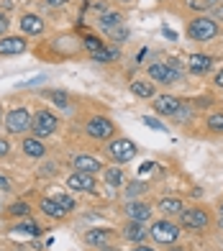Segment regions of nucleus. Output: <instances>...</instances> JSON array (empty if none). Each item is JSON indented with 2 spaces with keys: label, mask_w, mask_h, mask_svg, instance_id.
I'll list each match as a JSON object with an SVG mask.
<instances>
[{
  "label": "nucleus",
  "mask_w": 223,
  "mask_h": 251,
  "mask_svg": "<svg viewBox=\"0 0 223 251\" xmlns=\"http://www.w3.org/2000/svg\"><path fill=\"white\" fill-rule=\"evenodd\" d=\"M18 231H24V233H28V236H39L41 228H39L36 223H31V221H24V223H18Z\"/></svg>",
  "instance_id": "28"
},
{
  "label": "nucleus",
  "mask_w": 223,
  "mask_h": 251,
  "mask_svg": "<svg viewBox=\"0 0 223 251\" xmlns=\"http://www.w3.org/2000/svg\"><path fill=\"white\" fill-rule=\"evenodd\" d=\"M57 126H59V121H57V116H54V113L39 110L36 116H33L31 131H33V136H36V139H47V136H51L54 131H57Z\"/></svg>",
  "instance_id": "2"
},
{
  "label": "nucleus",
  "mask_w": 223,
  "mask_h": 251,
  "mask_svg": "<svg viewBox=\"0 0 223 251\" xmlns=\"http://www.w3.org/2000/svg\"><path fill=\"white\" fill-rule=\"evenodd\" d=\"M174 251H182V249H174Z\"/></svg>",
  "instance_id": "45"
},
{
  "label": "nucleus",
  "mask_w": 223,
  "mask_h": 251,
  "mask_svg": "<svg viewBox=\"0 0 223 251\" xmlns=\"http://www.w3.org/2000/svg\"><path fill=\"white\" fill-rule=\"evenodd\" d=\"M187 64H190V72H195V75H205V72H210V67H213V59H210L208 54H193Z\"/></svg>",
  "instance_id": "15"
},
{
  "label": "nucleus",
  "mask_w": 223,
  "mask_h": 251,
  "mask_svg": "<svg viewBox=\"0 0 223 251\" xmlns=\"http://www.w3.org/2000/svg\"><path fill=\"white\" fill-rule=\"evenodd\" d=\"M108 238H110L108 228H90V231L85 233V241L90 244V246H98V249H103L108 244Z\"/></svg>",
  "instance_id": "17"
},
{
  "label": "nucleus",
  "mask_w": 223,
  "mask_h": 251,
  "mask_svg": "<svg viewBox=\"0 0 223 251\" xmlns=\"http://www.w3.org/2000/svg\"><path fill=\"white\" fill-rule=\"evenodd\" d=\"M131 93L136 98H154V85L149 79H133L131 82Z\"/></svg>",
  "instance_id": "20"
},
{
  "label": "nucleus",
  "mask_w": 223,
  "mask_h": 251,
  "mask_svg": "<svg viewBox=\"0 0 223 251\" xmlns=\"http://www.w3.org/2000/svg\"><path fill=\"white\" fill-rule=\"evenodd\" d=\"M149 233L157 244H174L177 236H180V228H177L172 221H157L149 228Z\"/></svg>",
  "instance_id": "5"
},
{
  "label": "nucleus",
  "mask_w": 223,
  "mask_h": 251,
  "mask_svg": "<svg viewBox=\"0 0 223 251\" xmlns=\"http://www.w3.org/2000/svg\"><path fill=\"white\" fill-rule=\"evenodd\" d=\"M21 31L31 33V36H39V33L44 31V21L39 16H33V13H26L24 18H21Z\"/></svg>",
  "instance_id": "14"
},
{
  "label": "nucleus",
  "mask_w": 223,
  "mask_h": 251,
  "mask_svg": "<svg viewBox=\"0 0 223 251\" xmlns=\"http://www.w3.org/2000/svg\"><path fill=\"white\" fill-rule=\"evenodd\" d=\"M54 200H57L62 208H64V213H72V210H74V200H72L70 195H57Z\"/></svg>",
  "instance_id": "31"
},
{
  "label": "nucleus",
  "mask_w": 223,
  "mask_h": 251,
  "mask_svg": "<svg viewBox=\"0 0 223 251\" xmlns=\"http://www.w3.org/2000/svg\"><path fill=\"white\" fill-rule=\"evenodd\" d=\"M8 26H10V24H8V18H5L3 13H0V36H3V33L8 31Z\"/></svg>",
  "instance_id": "37"
},
{
  "label": "nucleus",
  "mask_w": 223,
  "mask_h": 251,
  "mask_svg": "<svg viewBox=\"0 0 223 251\" xmlns=\"http://www.w3.org/2000/svg\"><path fill=\"white\" fill-rule=\"evenodd\" d=\"M124 236L128 238V241H136V244H144V238L149 236V231L144 228V223L139 221H131L126 228H124Z\"/></svg>",
  "instance_id": "16"
},
{
  "label": "nucleus",
  "mask_w": 223,
  "mask_h": 251,
  "mask_svg": "<svg viewBox=\"0 0 223 251\" xmlns=\"http://www.w3.org/2000/svg\"><path fill=\"white\" fill-rule=\"evenodd\" d=\"M49 98L57 102V105H62V108H70V98H67L64 93H49Z\"/></svg>",
  "instance_id": "32"
},
{
  "label": "nucleus",
  "mask_w": 223,
  "mask_h": 251,
  "mask_svg": "<svg viewBox=\"0 0 223 251\" xmlns=\"http://www.w3.org/2000/svg\"><path fill=\"white\" fill-rule=\"evenodd\" d=\"M10 190V179L5 175H0V192H8Z\"/></svg>",
  "instance_id": "35"
},
{
  "label": "nucleus",
  "mask_w": 223,
  "mask_h": 251,
  "mask_svg": "<svg viewBox=\"0 0 223 251\" xmlns=\"http://www.w3.org/2000/svg\"><path fill=\"white\" fill-rule=\"evenodd\" d=\"M218 226H221V228H223V215H221V221H218Z\"/></svg>",
  "instance_id": "42"
},
{
  "label": "nucleus",
  "mask_w": 223,
  "mask_h": 251,
  "mask_svg": "<svg viewBox=\"0 0 223 251\" xmlns=\"http://www.w3.org/2000/svg\"><path fill=\"white\" fill-rule=\"evenodd\" d=\"M24 51H26V39H18V36L0 39V56H16Z\"/></svg>",
  "instance_id": "11"
},
{
  "label": "nucleus",
  "mask_w": 223,
  "mask_h": 251,
  "mask_svg": "<svg viewBox=\"0 0 223 251\" xmlns=\"http://www.w3.org/2000/svg\"><path fill=\"white\" fill-rule=\"evenodd\" d=\"M133 251H157V249H151V246H144V244H139V246L133 249Z\"/></svg>",
  "instance_id": "40"
},
{
  "label": "nucleus",
  "mask_w": 223,
  "mask_h": 251,
  "mask_svg": "<svg viewBox=\"0 0 223 251\" xmlns=\"http://www.w3.org/2000/svg\"><path fill=\"white\" fill-rule=\"evenodd\" d=\"M210 10H213V13H216V18H223V5H213Z\"/></svg>",
  "instance_id": "39"
},
{
  "label": "nucleus",
  "mask_w": 223,
  "mask_h": 251,
  "mask_svg": "<svg viewBox=\"0 0 223 251\" xmlns=\"http://www.w3.org/2000/svg\"><path fill=\"white\" fill-rule=\"evenodd\" d=\"M213 5H216V0H187V8L200 10V13H203V10H210Z\"/></svg>",
  "instance_id": "25"
},
{
  "label": "nucleus",
  "mask_w": 223,
  "mask_h": 251,
  "mask_svg": "<svg viewBox=\"0 0 223 251\" xmlns=\"http://www.w3.org/2000/svg\"><path fill=\"white\" fill-rule=\"evenodd\" d=\"M8 151H10V144L5 139H0V156H8Z\"/></svg>",
  "instance_id": "36"
},
{
  "label": "nucleus",
  "mask_w": 223,
  "mask_h": 251,
  "mask_svg": "<svg viewBox=\"0 0 223 251\" xmlns=\"http://www.w3.org/2000/svg\"><path fill=\"white\" fill-rule=\"evenodd\" d=\"M85 131H87V136H90V139L105 141V139H110V136L116 133V126H113V121H110V118L95 116V118H90V121H87Z\"/></svg>",
  "instance_id": "3"
},
{
  "label": "nucleus",
  "mask_w": 223,
  "mask_h": 251,
  "mask_svg": "<svg viewBox=\"0 0 223 251\" xmlns=\"http://www.w3.org/2000/svg\"><path fill=\"white\" fill-rule=\"evenodd\" d=\"M85 49L90 51V54H95V51H100V49H105V44L100 41L98 36H85Z\"/></svg>",
  "instance_id": "26"
},
{
  "label": "nucleus",
  "mask_w": 223,
  "mask_h": 251,
  "mask_svg": "<svg viewBox=\"0 0 223 251\" xmlns=\"http://www.w3.org/2000/svg\"><path fill=\"white\" fill-rule=\"evenodd\" d=\"M118 49H100V51H95V54H90L95 62H100V64H105V62H116L118 59Z\"/></svg>",
  "instance_id": "24"
},
{
  "label": "nucleus",
  "mask_w": 223,
  "mask_h": 251,
  "mask_svg": "<svg viewBox=\"0 0 223 251\" xmlns=\"http://www.w3.org/2000/svg\"><path fill=\"white\" fill-rule=\"evenodd\" d=\"M72 167L77 169V172H87V175H95V172H100V164L95 156H87V154H80V156H74V162H72Z\"/></svg>",
  "instance_id": "13"
},
{
  "label": "nucleus",
  "mask_w": 223,
  "mask_h": 251,
  "mask_svg": "<svg viewBox=\"0 0 223 251\" xmlns=\"http://www.w3.org/2000/svg\"><path fill=\"white\" fill-rule=\"evenodd\" d=\"M0 118H3V110H0Z\"/></svg>",
  "instance_id": "44"
},
{
  "label": "nucleus",
  "mask_w": 223,
  "mask_h": 251,
  "mask_svg": "<svg viewBox=\"0 0 223 251\" xmlns=\"http://www.w3.org/2000/svg\"><path fill=\"white\" fill-rule=\"evenodd\" d=\"M180 223L185 228H190V231H203V228H208L210 218H208V213L200 210V208H185L180 213Z\"/></svg>",
  "instance_id": "8"
},
{
  "label": "nucleus",
  "mask_w": 223,
  "mask_h": 251,
  "mask_svg": "<svg viewBox=\"0 0 223 251\" xmlns=\"http://www.w3.org/2000/svg\"><path fill=\"white\" fill-rule=\"evenodd\" d=\"M67 3V0H47V5H51V8H62Z\"/></svg>",
  "instance_id": "38"
},
{
  "label": "nucleus",
  "mask_w": 223,
  "mask_h": 251,
  "mask_svg": "<svg viewBox=\"0 0 223 251\" xmlns=\"http://www.w3.org/2000/svg\"><path fill=\"white\" fill-rule=\"evenodd\" d=\"M105 182L110 187H121L124 185V169L121 167H108L105 169Z\"/></svg>",
  "instance_id": "23"
},
{
  "label": "nucleus",
  "mask_w": 223,
  "mask_h": 251,
  "mask_svg": "<svg viewBox=\"0 0 223 251\" xmlns=\"http://www.w3.org/2000/svg\"><path fill=\"white\" fill-rule=\"evenodd\" d=\"M10 215H18V218H26V215L31 213V208H28V202H13L10 205Z\"/></svg>",
  "instance_id": "27"
},
{
  "label": "nucleus",
  "mask_w": 223,
  "mask_h": 251,
  "mask_svg": "<svg viewBox=\"0 0 223 251\" xmlns=\"http://www.w3.org/2000/svg\"><path fill=\"white\" fill-rule=\"evenodd\" d=\"M67 187L74 190V192H93L98 185H95V177L87 175V172H72L67 177Z\"/></svg>",
  "instance_id": "9"
},
{
  "label": "nucleus",
  "mask_w": 223,
  "mask_h": 251,
  "mask_svg": "<svg viewBox=\"0 0 223 251\" xmlns=\"http://www.w3.org/2000/svg\"><path fill=\"white\" fill-rule=\"evenodd\" d=\"M126 215H128L131 221L147 223V221H149V215H151V208H149L147 202H136V200H133V202L126 205Z\"/></svg>",
  "instance_id": "12"
},
{
  "label": "nucleus",
  "mask_w": 223,
  "mask_h": 251,
  "mask_svg": "<svg viewBox=\"0 0 223 251\" xmlns=\"http://www.w3.org/2000/svg\"><path fill=\"white\" fill-rule=\"evenodd\" d=\"M208 128L210 131H223V113H216V116L208 118Z\"/></svg>",
  "instance_id": "29"
},
{
  "label": "nucleus",
  "mask_w": 223,
  "mask_h": 251,
  "mask_svg": "<svg viewBox=\"0 0 223 251\" xmlns=\"http://www.w3.org/2000/svg\"><path fill=\"white\" fill-rule=\"evenodd\" d=\"M180 108H182V102L177 100L174 95H159V98H154V110H157L159 116H174Z\"/></svg>",
  "instance_id": "10"
},
{
  "label": "nucleus",
  "mask_w": 223,
  "mask_h": 251,
  "mask_svg": "<svg viewBox=\"0 0 223 251\" xmlns=\"http://www.w3.org/2000/svg\"><path fill=\"white\" fill-rule=\"evenodd\" d=\"M39 208H41L44 215H49V218H64V215H67L64 208H62V205L54 200V198H44V200L39 202Z\"/></svg>",
  "instance_id": "19"
},
{
  "label": "nucleus",
  "mask_w": 223,
  "mask_h": 251,
  "mask_svg": "<svg viewBox=\"0 0 223 251\" xmlns=\"http://www.w3.org/2000/svg\"><path fill=\"white\" fill-rule=\"evenodd\" d=\"M221 215H223V205H221Z\"/></svg>",
  "instance_id": "43"
},
{
  "label": "nucleus",
  "mask_w": 223,
  "mask_h": 251,
  "mask_svg": "<svg viewBox=\"0 0 223 251\" xmlns=\"http://www.w3.org/2000/svg\"><path fill=\"white\" fill-rule=\"evenodd\" d=\"M108 151H110V156H113L118 164H126V162H131V159L136 156V144H133L131 139H116V141H110Z\"/></svg>",
  "instance_id": "7"
},
{
  "label": "nucleus",
  "mask_w": 223,
  "mask_h": 251,
  "mask_svg": "<svg viewBox=\"0 0 223 251\" xmlns=\"http://www.w3.org/2000/svg\"><path fill=\"white\" fill-rule=\"evenodd\" d=\"M159 208H162V213H167V215H180L182 213V200H177V198H162L159 200Z\"/></svg>",
  "instance_id": "22"
},
{
  "label": "nucleus",
  "mask_w": 223,
  "mask_h": 251,
  "mask_svg": "<svg viewBox=\"0 0 223 251\" xmlns=\"http://www.w3.org/2000/svg\"><path fill=\"white\" fill-rule=\"evenodd\" d=\"M31 123H33V118L26 108H16L5 116V128L10 133H26L31 128Z\"/></svg>",
  "instance_id": "4"
},
{
  "label": "nucleus",
  "mask_w": 223,
  "mask_h": 251,
  "mask_svg": "<svg viewBox=\"0 0 223 251\" xmlns=\"http://www.w3.org/2000/svg\"><path fill=\"white\" fill-rule=\"evenodd\" d=\"M216 85H221V87H223V72H218V75H216Z\"/></svg>",
  "instance_id": "41"
},
{
  "label": "nucleus",
  "mask_w": 223,
  "mask_h": 251,
  "mask_svg": "<svg viewBox=\"0 0 223 251\" xmlns=\"http://www.w3.org/2000/svg\"><path fill=\"white\" fill-rule=\"evenodd\" d=\"M110 36H113L116 41H121V39H126V36H128V31H126L124 26H118V28H113V31H110Z\"/></svg>",
  "instance_id": "33"
},
{
  "label": "nucleus",
  "mask_w": 223,
  "mask_h": 251,
  "mask_svg": "<svg viewBox=\"0 0 223 251\" xmlns=\"http://www.w3.org/2000/svg\"><path fill=\"white\" fill-rule=\"evenodd\" d=\"M187 33H190V39H195V41H210V39L218 36V24L208 16H198L195 21H190Z\"/></svg>",
  "instance_id": "1"
},
{
  "label": "nucleus",
  "mask_w": 223,
  "mask_h": 251,
  "mask_svg": "<svg viewBox=\"0 0 223 251\" xmlns=\"http://www.w3.org/2000/svg\"><path fill=\"white\" fill-rule=\"evenodd\" d=\"M149 77L154 79V82L167 85V82H180L182 72H180V70H172L167 62H151V64H149Z\"/></svg>",
  "instance_id": "6"
},
{
  "label": "nucleus",
  "mask_w": 223,
  "mask_h": 251,
  "mask_svg": "<svg viewBox=\"0 0 223 251\" xmlns=\"http://www.w3.org/2000/svg\"><path fill=\"white\" fill-rule=\"evenodd\" d=\"M100 28H105V31H113V28H118L121 24H124V16L121 13H113V10H108V13H103L100 16Z\"/></svg>",
  "instance_id": "21"
},
{
  "label": "nucleus",
  "mask_w": 223,
  "mask_h": 251,
  "mask_svg": "<svg viewBox=\"0 0 223 251\" xmlns=\"http://www.w3.org/2000/svg\"><path fill=\"white\" fill-rule=\"evenodd\" d=\"M144 123H147L149 128H154V131H164V126H162L157 118H149V116H147V118H144Z\"/></svg>",
  "instance_id": "34"
},
{
  "label": "nucleus",
  "mask_w": 223,
  "mask_h": 251,
  "mask_svg": "<svg viewBox=\"0 0 223 251\" xmlns=\"http://www.w3.org/2000/svg\"><path fill=\"white\" fill-rule=\"evenodd\" d=\"M144 190H147V185H144V182H131V185L126 187V195H128V198H136V195H141Z\"/></svg>",
  "instance_id": "30"
},
{
  "label": "nucleus",
  "mask_w": 223,
  "mask_h": 251,
  "mask_svg": "<svg viewBox=\"0 0 223 251\" xmlns=\"http://www.w3.org/2000/svg\"><path fill=\"white\" fill-rule=\"evenodd\" d=\"M24 154L26 156H31V159H41L44 154H47V146L41 144V139H36V136H33V139H24Z\"/></svg>",
  "instance_id": "18"
}]
</instances>
